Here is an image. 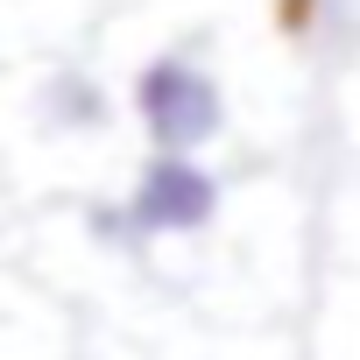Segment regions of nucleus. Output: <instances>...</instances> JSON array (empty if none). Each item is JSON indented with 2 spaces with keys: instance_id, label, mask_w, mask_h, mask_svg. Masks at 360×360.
Segmentation results:
<instances>
[{
  "instance_id": "1",
  "label": "nucleus",
  "mask_w": 360,
  "mask_h": 360,
  "mask_svg": "<svg viewBox=\"0 0 360 360\" xmlns=\"http://www.w3.org/2000/svg\"><path fill=\"white\" fill-rule=\"evenodd\" d=\"M134 113H141L155 148H184L191 155V148H205L219 134L226 99H219L212 71H198L191 57H155L141 71V85H134Z\"/></svg>"
},
{
  "instance_id": "2",
  "label": "nucleus",
  "mask_w": 360,
  "mask_h": 360,
  "mask_svg": "<svg viewBox=\"0 0 360 360\" xmlns=\"http://www.w3.org/2000/svg\"><path fill=\"white\" fill-rule=\"evenodd\" d=\"M212 212H219L212 169H198L184 148H162V155L141 169V184H134L127 226H134V233H198Z\"/></svg>"
},
{
  "instance_id": "3",
  "label": "nucleus",
  "mask_w": 360,
  "mask_h": 360,
  "mask_svg": "<svg viewBox=\"0 0 360 360\" xmlns=\"http://www.w3.org/2000/svg\"><path fill=\"white\" fill-rule=\"evenodd\" d=\"M43 99H50V120H57V127H99V120H106V99H99V85H85V78H57Z\"/></svg>"
}]
</instances>
